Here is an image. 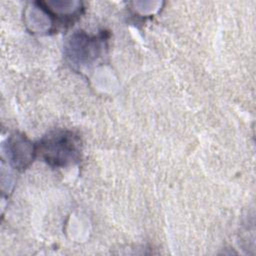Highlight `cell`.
Here are the masks:
<instances>
[{
    "label": "cell",
    "mask_w": 256,
    "mask_h": 256,
    "mask_svg": "<svg viewBox=\"0 0 256 256\" xmlns=\"http://www.w3.org/2000/svg\"><path fill=\"white\" fill-rule=\"evenodd\" d=\"M80 151V140L73 132L55 131L40 141L36 152L50 165L59 167L77 162Z\"/></svg>",
    "instance_id": "1"
}]
</instances>
